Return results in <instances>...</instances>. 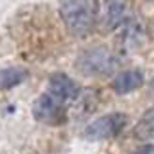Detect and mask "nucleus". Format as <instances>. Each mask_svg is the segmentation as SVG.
<instances>
[{"label":"nucleus","mask_w":154,"mask_h":154,"mask_svg":"<svg viewBox=\"0 0 154 154\" xmlns=\"http://www.w3.org/2000/svg\"><path fill=\"white\" fill-rule=\"evenodd\" d=\"M129 117L122 112H112L107 115L91 120L83 131V136L88 140H103L110 137L119 136L120 132L127 127Z\"/></svg>","instance_id":"nucleus-3"},{"label":"nucleus","mask_w":154,"mask_h":154,"mask_svg":"<svg viewBox=\"0 0 154 154\" xmlns=\"http://www.w3.org/2000/svg\"><path fill=\"white\" fill-rule=\"evenodd\" d=\"M48 93L63 105L64 102H71L80 95V86L68 75L53 73L48 80Z\"/></svg>","instance_id":"nucleus-5"},{"label":"nucleus","mask_w":154,"mask_h":154,"mask_svg":"<svg viewBox=\"0 0 154 154\" xmlns=\"http://www.w3.org/2000/svg\"><path fill=\"white\" fill-rule=\"evenodd\" d=\"M29 71L20 66H12V68L0 69V90H9L14 86L20 85L27 80Z\"/></svg>","instance_id":"nucleus-7"},{"label":"nucleus","mask_w":154,"mask_h":154,"mask_svg":"<svg viewBox=\"0 0 154 154\" xmlns=\"http://www.w3.org/2000/svg\"><path fill=\"white\" fill-rule=\"evenodd\" d=\"M132 132L134 137L139 140H154V107L139 119Z\"/></svg>","instance_id":"nucleus-8"},{"label":"nucleus","mask_w":154,"mask_h":154,"mask_svg":"<svg viewBox=\"0 0 154 154\" xmlns=\"http://www.w3.org/2000/svg\"><path fill=\"white\" fill-rule=\"evenodd\" d=\"M59 15L73 34L82 36L93 29L98 10L95 2H63L59 4Z\"/></svg>","instance_id":"nucleus-1"},{"label":"nucleus","mask_w":154,"mask_h":154,"mask_svg":"<svg viewBox=\"0 0 154 154\" xmlns=\"http://www.w3.org/2000/svg\"><path fill=\"white\" fill-rule=\"evenodd\" d=\"M127 19V10L125 4L122 2H110L107 4V14H105V24L110 29H115L119 26H122Z\"/></svg>","instance_id":"nucleus-9"},{"label":"nucleus","mask_w":154,"mask_h":154,"mask_svg":"<svg viewBox=\"0 0 154 154\" xmlns=\"http://www.w3.org/2000/svg\"><path fill=\"white\" fill-rule=\"evenodd\" d=\"M151 86H152V90H154V80H152V85H151Z\"/></svg>","instance_id":"nucleus-10"},{"label":"nucleus","mask_w":154,"mask_h":154,"mask_svg":"<svg viewBox=\"0 0 154 154\" xmlns=\"http://www.w3.org/2000/svg\"><path fill=\"white\" fill-rule=\"evenodd\" d=\"M32 115L37 122L48 125H59L64 122V109L49 93H42L32 103Z\"/></svg>","instance_id":"nucleus-4"},{"label":"nucleus","mask_w":154,"mask_h":154,"mask_svg":"<svg viewBox=\"0 0 154 154\" xmlns=\"http://www.w3.org/2000/svg\"><path fill=\"white\" fill-rule=\"evenodd\" d=\"M144 85V75L139 69H125L115 75L112 80V88L119 95H127L132 91L139 90Z\"/></svg>","instance_id":"nucleus-6"},{"label":"nucleus","mask_w":154,"mask_h":154,"mask_svg":"<svg viewBox=\"0 0 154 154\" xmlns=\"http://www.w3.org/2000/svg\"><path fill=\"white\" fill-rule=\"evenodd\" d=\"M119 66L117 54L105 46H95L85 49L76 58V68L86 76L103 78L112 75Z\"/></svg>","instance_id":"nucleus-2"}]
</instances>
